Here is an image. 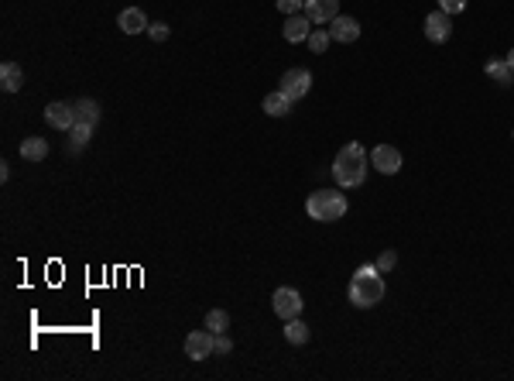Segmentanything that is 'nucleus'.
<instances>
[{"instance_id": "f257e3e1", "label": "nucleus", "mask_w": 514, "mask_h": 381, "mask_svg": "<svg viewBox=\"0 0 514 381\" xmlns=\"http://www.w3.org/2000/svg\"><path fill=\"white\" fill-rule=\"evenodd\" d=\"M367 169H370V155L363 151V144H360V141L343 144V148H340V155H336V162H333V175H336V182H340L343 189H356V186H363Z\"/></svg>"}, {"instance_id": "f03ea898", "label": "nucleus", "mask_w": 514, "mask_h": 381, "mask_svg": "<svg viewBox=\"0 0 514 381\" xmlns=\"http://www.w3.org/2000/svg\"><path fill=\"white\" fill-rule=\"evenodd\" d=\"M347 296H350V302H354L356 309H370V306H377L384 299V278H381L377 264H360L356 268Z\"/></svg>"}, {"instance_id": "7ed1b4c3", "label": "nucleus", "mask_w": 514, "mask_h": 381, "mask_svg": "<svg viewBox=\"0 0 514 381\" xmlns=\"http://www.w3.org/2000/svg\"><path fill=\"white\" fill-rule=\"evenodd\" d=\"M347 196L340 193V189H316L309 200H305V213L319 220V223H336V220H343L347 216Z\"/></svg>"}, {"instance_id": "20e7f679", "label": "nucleus", "mask_w": 514, "mask_h": 381, "mask_svg": "<svg viewBox=\"0 0 514 381\" xmlns=\"http://www.w3.org/2000/svg\"><path fill=\"white\" fill-rule=\"evenodd\" d=\"M278 89H281L288 100H302V96L312 89V73L302 69V66H298V69H288V73L281 76V86H278Z\"/></svg>"}, {"instance_id": "39448f33", "label": "nucleus", "mask_w": 514, "mask_h": 381, "mask_svg": "<svg viewBox=\"0 0 514 381\" xmlns=\"http://www.w3.org/2000/svg\"><path fill=\"white\" fill-rule=\"evenodd\" d=\"M45 121L55 127V130H69L76 124V103H66V100H55L45 107Z\"/></svg>"}, {"instance_id": "423d86ee", "label": "nucleus", "mask_w": 514, "mask_h": 381, "mask_svg": "<svg viewBox=\"0 0 514 381\" xmlns=\"http://www.w3.org/2000/svg\"><path fill=\"white\" fill-rule=\"evenodd\" d=\"M370 165L381 172V175H395L401 169V151H398L395 144H377L370 151Z\"/></svg>"}, {"instance_id": "0eeeda50", "label": "nucleus", "mask_w": 514, "mask_h": 381, "mask_svg": "<svg viewBox=\"0 0 514 381\" xmlns=\"http://www.w3.org/2000/svg\"><path fill=\"white\" fill-rule=\"evenodd\" d=\"M271 306L281 320H295L302 313V296H298V289H278L271 296Z\"/></svg>"}, {"instance_id": "6e6552de", "label": "nucleus", "mask_w": 514, "mask_h": 381, "mask_svg": "<svg viewBox=\"0 0 514 381\" xmlns=\"http://www.w3.org/2000/svg\"><path fill=\"white\" fill-rule=\"evenodd\" d=\"M186 357L189 361H206L213 357V330H192L186 337Z\"/></svg>"}, {"instance_id": "1a4fd4ad", "label": "nucleus", "mask_w": 514, "mask_h": 381, "mask_svg": "<svg viewBox=\"0 0 514 381\" xmlns=\"http://www.w3.org/2000/svg\"><path fill=\"white\" fill-rule=\"evenodd\" d=\"M449 35H453L449 14H446V10H432V14L425 17V38L435 45H442V42H449Z\"/></svg>"}, {"instance_id": "9d476101", "label": "nucleus", "mask_w": 514, "mask_h": 381, "mask_svg": "<svg viewBox=\"0 0 514 381\" xmlns=\"http://www.w3.org/2000/svg\"><path fill=\"white\" fill-rule=\"evenodd\" d=\"M281 35H285V42H292V45L309 42V35H312V21L305 17V10H302V14H292V17L285 21Z\"/></svg>"}, {"instance_id": "9b49d317", "label": "nucleus", "mask_w": 514, "mask_h": 381, "mask_svg": "<svg viewBox=\"0 0 514 381\" xmlns=\"http://www.w3.org/2000/svg\"><path fill=\"white\" fill-rule=\"evenodd\" d=\"M329 35H333V42L350 45V42L360 38V24H356V17H343V14H336V17L329 21Z\"/></svg>"}, {"instance_id": "f8f14e48", "label": "nucleus", "mask_w": 514, "mask_h": 381, "mask_svg": "<svg viewBox=\"0 0 514 381\" xmlns=\"http://www.w3.org/2000/svg\"><path fill=\"white\" fill-rule=\"evenodd\" d=\"M340 14V0H305V17L312 24H329Z\"/></svg>"}, {"instance_id": "ddd939ff", "label": "nucleus", "mask_w": 514, "mask_h": 381, "mask_svg": "<svg viewBox=\"0 0 514 381\" xmlns=\"http://www.w3.org/2000/svg\"><path fill=\"white\" fill-rule=\"evenodd\" d=\"M117 28L123 31V35H141V31H148L151 24H148V17H144L141 7H127V10H120Z\"/></svg>"}, {"instance_id": "4468645a", "label": "nucleus", "mask_w": 514, "mask_h": 381, "mask_svg": "<svg viewBox=\"0 0 514 381\" xmlns=\"http://www.w3.org/2000/svg\"><path fill=\"white\" fill-rule=\"evenodd\" d=\"M295 107V100H288L281 89H275V93H268L264 100H261V110L268 114V117H285L288 110Z\"/></svg>"}, {"instance_id": "2eb2a0df", "label": "nucleus", "mask_w": 514, "mask_h": 381, "mask_svg": "<svg viewBox=\"0 0 514 381\" xmlns=\"http://www.w3.org/2000/svg\"><path fill=\"white\" fill-rule=\"evenodd\" d=\"M21 158L24 162H45L48 158V141L45 137H21Z\"/></svg>"}, {"instance_id": "dca6fc26", "label": "nucleus", "mask_w": 514, "mask_h": 381, "mask_svg": "<svg viewBox=\"0 0 514 381\" xmlns=\"http://www.w3.org/2000/svg\"><path fill=\"white\" fill-rule=\"evenodd\" d=\"M0 86H3V93H17L24 86V73H21L17 62H3L0 66Z\"/></svg>"}, {"instance_id": "f3484780", "label": "nucleus", "mask_w": 514, "mask_h": 381, "mask_svg": "<svg viewBox=\"0 0 514 381\" xmlns=\"http://www.w3.org/2000/svg\"><path fill=\"white\" fill-rule=\"evenodd\" d=\"M483 73H487L497 86H511L514 83V73H511V66H508V59H490V62L483 66Z\"/></svg>"}, {"instance_id": "a211bd4d", "label": "nucleus", "mask_w": 514, "mask_h": 381, "mask_svg": "<svg viewBox=\"0 0 514 381\" xmlns=\"http://www.w3.org/2000/svg\"><path fill=\"white\" fill-rule=\"evenodd\" d=\"M93 130H96V124H86V121H76V124L69 127V148H73V151H82V148L89 144Z\"/></svg>"}, {"instance_id": "6ab92c4d", "label": "nucleus", "mask_w": 514, "mask_h": 381, "mask_svg": "<svg viewBox=\"0 0 514 381\" xmlns=\"http://www.w3.org/2000/svg\"><path fill=\"white\" fill-rule=\"evenodd\" d=\"M285 340L288 343H295V347H302V343H309V327L295 316V320H285Z\"/></svg>"}, {"instance_id": "aec40b11", "label": "nucleus", "mask_w": 514, "mask_h": 381, "mask_svg": "<svg viewBox=\"0 0 514 381\" xmlns=\"http://www.w3.org/2000/svg\"><path fill=\"white\" fill-rule=\"evenodd\" d=\"M76 121H86V124H100V103H96V100H89V96L76 100Z\"/></svg>"}, {"instance_id": "412c9836", "label": "nucleus", "mask_w": 514, "mask_h": 381, "mask_svg": "<svg viewBox=\"0 0 514 381\" xmlns=\"http://www.w3.org/2000/svg\"><path fill=\"white\" fill-rule=\"evenodd\" d=\"M206 330L227 334V330H230V313H227V309H209V313H206Z\"/></svg>"}, {"instance_id": "4be33fe9", "label": "nucleus", "mask_w": 514, "mask_h": 381, "mask_svg": "<svg viewBox=\"0 0 514 381\" xmlns=\"http://www.w3.org/2000/svg\"><path fill=\"white\" fill-rule=\"evenodd\" d=\"M329 42H333V35H329V31H322V28H312V35H309V48H312L316 55H322V52L329 48Z\"/></svg>"}, {"instance_id": "5701e85b", "label": "nucleus", "mask_w": 514, "mask_h": 381, "mask_svg": "<svg viewBox=\"0 0 514 381\" xmlns=\"http://www.w3.org/2000/svg\"><path fill=\"white\" fill-rule=\"evenodd\" d=\"M278 10L285 14V17H292V14H302L305 10V0H275Z\"/></svg>"}, {"instance_id": "b1692460", "label": "nucleus", "mask_w": 514, "mask_h": 381, "mask_svg": "<svg viewBox=\"0 0 514 381\" xmlns=\"http://www.w3.org/2000/svg\"><path fill=\"white\" fill-rule=\"evenodd\" d=\"M234 350V340L227 334H213V354H230Z\"/></svg>"}, {"instance_id": "393cba45", "label": "nucleus", "mask_w": 514, "mask_h": 381, "mask_svg": "<svg viewBox=\"0 0 514 381\" xmlns=\"http://www.w3.org/2000/svg\"><path fill=\"white\" fill-rule=\"evenodd\" d=\"M439 10H446V14L453 17V14L467 10V0H439Z\"/></svg>"}, {"instance_id": "a878e982", "label": "nucleus", "mask_w": 514, "mask_h": 381, "mask_svg": "<svg viewBox=\"0 0 514 381\" xmlns=\"http://www.w3.org/2000/svg\"><path fill=\"white\" fill-rule=\"evenodd\" d=\"M148 35H151V42H165L172 31H168V24H165V21H155V24L148 28Z\"/></svg>"}, {"instance_id": "bb28decb", "label": "nucleus", "mask_w": 514, "mask_h": 381, "mask_svg": "<svg viewBox=\"0 0 514 381\" xmlns=\"http://www.w3.org/2000/svg\"><path fill=\"white\" fill-rule=\"evenodd\" d=\"M398 264V254L395 251H381V257H377V271H391Z\"/></svg>"}, {"instance_id": "cd10ccee", "label": "nucleus", "mask_w": 514, "mask_h": 381, "mask_svg": "<svg viewBox=\"0 0 514 381\" xmlns=\"http://www.w3.org/2000/svg\"><path fill=\"white\" fill-rule=\"evenodd\" d=\"M508 66H511V73H514V48L508 52Z\"/></svg>"}, {"instance_id": "c85d7f7f", "label": "nucleus", "mask_w": 514, "mask_h": 381, "mask_svg": "<svg viewBox=\"0 0 514 381\" xmlns=\"http://www.w3.org/2000/svg\"><path fill=\"white\" fill-rule=\"evenodd\" d=\"M511 137H514V130H511Z\"/></svg>"}]
</instances>
